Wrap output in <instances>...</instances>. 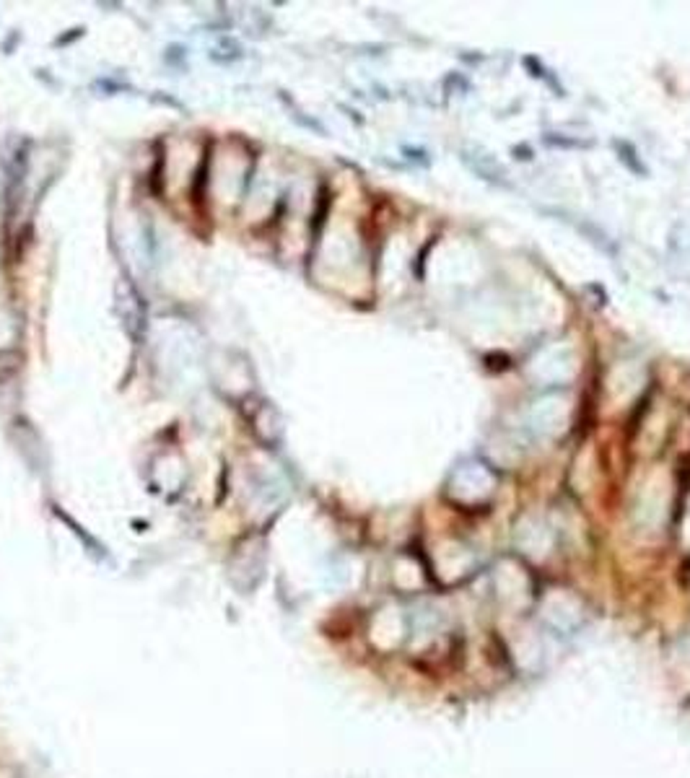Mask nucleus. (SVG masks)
I'll return each mask as SVG.
<instances>
[{
  "label": "nucleus",
  "instance_id": "nucleus-1",
  "mask_svg": "<svg viewBox=\"0 0 690 778\" xmlns=\"http://www.w3.org/2000/svg\"><path fill=\"white\" fill-rule=\"evenodd\" d=\"M540 618L548 628L558 630V633H574V630L584 623V613H582L579 600H574V597L566 592H550L548 597L542 600Z\"/></svg>",
  "mask_w": 690,
  "mask_h": 778
},
{
  "label": "nucleus",
  "instance_id": "nucleus-2",
  "mask_svg": "<svg viewBox=\"0 0 690 778\" xmlns=\"http://www.w3.org/2000/svg\"><path fill=\"white\" fill-rule=\"evenodd\" d=\"M517 657L522 659L524 667H537L542 659V643L540 638L534 633H524L519 638V646H517Z\"/></svg>",
  "mask_w": 690,
  "mask_h": 778
},
{
  "label": "nucleus",
  "instance_id": "nucleus-3",
  "mask_svg": "<svg viewBox=\"0 0 690 778\" xmlns=\"http://www.w3.org/2000/svg\"><path fill=\"white\" fill-rule=\"evenodd\" d=\"M618 150H620V158H623V161H626V164H628V161H631V169H634L636 174H644V166H641V164H636V161H634V156H636V153H634V148H631V145H626V143H618Z\"/></svg>",
  "mask_w": 690,
  "mask_h": 778
}]
</instances>
